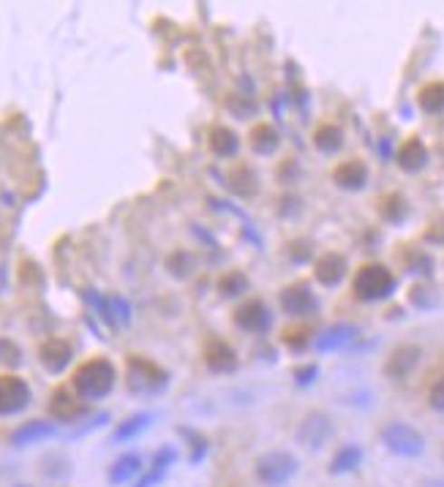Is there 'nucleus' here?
Listing matches in <instances>:
<instances>
[{
    "label": "nucleus",
    "mask_w": 444,
    "mask_h": 487,
    "mask_svg": "<svg viewBox=\"0 0 444 487\" xmlns=\"http://www.w3.org/2000/svg\"><path fill=\"white\" fill-rule=\"evenodd\" d=\"M118 381V370L110 359L104 357H96V359H88L82 362L77 370H74V392L82 397V400H101L112 392Z\"/></svg>",
    "instance_id": "1"
},
{
    "label": "nucleus",
    "mask_w": 444,
    "mask_h": 487,
    "mask_svg": "<svg viewBox=\"0 0 444 487\" xmlns=\"http://www.w3.org/2000/svg\"><path fill=\"white\" fill-rule=\"evenodd\" d=\"M126 378H129L131 392H140V395H153L167 387V370L145 357H129Z\"/></svg>",
    "instance_id": "2"
},
{
    "label": "nucleus",
    "mask_w": 444,
    "mask_h": 487,
    "mask_svg": "<svg viewBox=\"0 0 444 487\" xmlns=\"http://www.w3.org/2000/svg\"><path fill=\"white\" fill-rule=\"evenodd\" d=\"M395 289V278L387 267L381 264H365L354 275V294L360 300H381Z\"/></svg>",
    "instance_id": "3"
},
{
    "label": "nucleus",
    "mask_w": 444,
    "mask_h": 487,
    "mask_svg": "<svg viewBox=\"0 0 444 487\" xmlns=\"http://www.w3.org/2000/svg\"><path fill=\"white\" fill-rule=\"evenodd\" d=\"M256 473H259V479H262L265 484L281 487V484H286V482L297 473V460H294L289 452L275 449V452H267V454L259 457Z\"/></svg>",
    "instance_id": "4"
},
{
    "label": "nucleus",
    "mask_w": 444,
    "mask_h": 487,
    "mask_svg": "<svg viewBox=\"0 0 444 487\" xmlns=\"http://www.w3.org/2000/svg\"><path fill=\"white\" fill-rule=\"evenodd\" d=\"M381 441L387 444L390 452L401 454V457H417L425 446L422 435L409 427V425H401V422H392L381 430Z\"/></svg>",
    "instance_id": "5"
},
{
    "label": "nucleus",
    "mask_w": 444,
    "mask_h": 487,
    "mask_svg": "<svg viewBox=\"0 0 444 487\" xmlns=\"http://www.w3.org/2000/svg\"><path fill=\"white\" fill-rule=\"evenodd\" d=\"M31 403V387L20 376H0V416L20 414Z\"/></svg>",
    "instance_id": "6"
},
{
    "label": "nucleus",
    "mask_w": 444,
    "mask_h": 487,
    "mask_svg": "<svg viewBox=\"0 0 444 487\" xmlns=\"http://www.w3.org/2000/svg\"><path fill=\"white\" fill-rule=\"evenodd\" d=\"M281 308H284L289 316L303 319V316L316 313L319 302H316L314 291H311L305 283H292V286H286V289L281 291Z\"/></svg>",
    "instance_id": "7"
},
{
    "label": "nucleus",
    "mask_w": 444,
    "mask_h": 487,
    "mask_svg": "<svg viewBox=\"0 0 444 487\" xmlns=\"http://www.w3.org/2000/svg\"><path fill=\"white\" fill-rule=\"evenodd\" d=\"M333 435V422L324 414H308L297 427V441L305 449H322Z\"/></svg>",
    "instance_id": "8"
},
{
    "label": "nucleus",
    "mask_w": 444,
    "mask_h": 487,
    "mask_svg": "<svg viewBox=\"0 0 444 487\" xmlns=\"http://www.w3.org/2000/svg\"><path fill=\"white\" fill-rule=\"evenodd\" d=\"M235 321L246 332H265L273 319H270V310H267V305L262 300H248V302H243L237 308Z\"/></svg>",
    "instance_id": "9"
},
{
    "label": "nucleus",
    "mask_w": 444,
    "mask_h": 487,
    "mask_svg": "<svg viewBox=\"0 0 444 487\" xmlns=\"http://www.w3.org/2000/svg\"><path fill=\"white\" fill-rule=\"evenodd\" d=\"M50 411H53V416L61 419V422H74V419H80V416L85 414V403H82L80 395H74V389L61 387V389H55L53 397H50Z\"/></svg>",
    "instance_id": "10"
},
{
    "label": "nucleus",
    "mask_w": 444,
    "mask_h": 487,
    "mask_svg": "<svg viewBox=\"0 0 444 487\" xmlns=\"http://www.w3.org/2000/svg\"><path fill=\"white\" fill-rule=\"evenodd\" d=\"M42 362H44V368L50 370V373H61L69 362H72V357H74V349H72V343L69 340H63V338H50V340H44L42 343Z\"/></svg>",
    "instance_id": "11"
},
{
    "label": "nucleus",
    "mask_w": 444,
    "mask_h": 487,
    "mask_svg": "<svg viewBox=\"0 0 444 487\" xmlns=\"http://www.w3.org/2000/svg\"><path fill=\"white\" fill-rule=\"evenodd\" d=\"M205 362L213 373H229L237 365V357L229 343H224L221 338H210L205 343Z\"/></svg>",
    "instance_id": "12"
},
{
    "label": "nucleus",
    "mask_w": 444,
    "mask_h": 487,
    "mask_svg": "<svg viewBox=\"0 0 444 487\" xmlns=\"http://www.w3.org/2000/svg\"><path fill=\"white\" fill-rule=\"evenodd\" d=\"M343 272H346V262H343V256H338V253H324V256L316 262V281L324 283V286L341 283Z\"/></svg>",
    "instance_id": "13"
},
{
    "label": "nucleus",
    "mask_w": 444,
    "mask_h": 487,
    "mask_svg": "<svg viewBox=\"0 0 444 487\" xmlns=\"http://www.w3.org/2000/svg\"><path fill=\"white\" fill-rule=\"evenodd\" d=\"M208 142H210V150H213L216 156H221V158L235 156V153H237V148H240L237 134H235L232 129H227V126H216V129H210Z\"/></svg>",
    "instance_id": "14"
},
{
    "label": "nucleus",
    "mask_w": 444,
    "mask_h": 487,
    "mask_svg": "<svg viewBox=\"0 0 444 487\" xmlns=\"http://www.w3.org/2000/svg\"><path fill=\"white\" fill-rule=\"evenodd\" d=\"M278 145H281V137H278V131H275L273 126H267V123L254 126V131H251V148H254V153L270 156V153L278 150Z\"/></svg>",
    "instance_id": "15"
},
{
    "label": "nucleus",
    "mask_w": 444,
    "mask_h": 487,
    "mask_svg": "<svg viewBox=\"0 0 444 487\" xmlns=\"http://www.w3.org/2000/svg\"><path fill=\"white\" fill-rule=\"evenodd\" d=\"M428 161V153H425V145L420 139H409L401 150H398V164L406 169V172H417L422 169Z\"/></svg>",
    "instance_id": "16"
},
{
    "label": "nucleus",
    "mask_w": 444,
    "mask_h": 487,
    "mask_svg": "<svg viewBox=\"0 0 444 487\" xmlns=\"http://www.w3.org/2000/svg\"><path fill=\"white\" fill-rule=\"evenodd\" d=\"M53 433H55V425H50V422H28V425H23L20 430L12 433V441H14L17 446H28V444H34V441L50 438Z\"/></svg>",
    "instance_id": "17"
},
{
    "label": "nucleus",
    "mask_w": 444,
    "mask_h": 487,
    "mask_svg": "<svg viewBox=\"0 0 444 487\" xmlns=\"http://www.w3.org/2000/svg\"><path fill=\"white\" fill-rule=\"evenodd\" d=\"M175 463V452L172 449H161L156 457H153V465H150V471L140 479V484L137 487H153V484H159L164 476H167V471H169V465Z\"/></svg>",
    "instance_id": "18"
},
{
    "label": "nucleus",
    "mask_w": 444,
    "mask_h": 487,
    "mask_svg": "<svg viewBox=\"0 0 444 487\" xmlns=\"http://www.w3.org/2000/svg\"><path fill=\"white\" fill-rule=\"evenodd\" d=\"M365 177H368V172L360 161H346L335 169V183L343 188H362Z\"/></svg>",
    "instance_id": "19"
},
{
    "label": "nucleus",
    "mask_w": 444,
    "mask_h": 487,
    "mask_svg": "<svg viewBox=\"0 0 444 487\" xmlns=\"http://www.w3.org/2000/svg\"><path fill=\"white\" fill-rule=\"evenodd\" d=\"M354 327H349V324H338V327H330L324 335H319V340H316V346H319V351H333V349H341V346H346L352 338H354Z\"/></svg>",
    "instance_id": "20"
},
{
    "label": "nucleus",
    "mask_w": 444,
    "mask_h": 487,
    "mask_svg": "<svg viewBox=\"0 0 444 487\" xmlns=\"http://www.w3.org/2000/svg\"><path fill=\"white\" fill-rule=\"evenodd\" d=\"M417 357H420V351L414 349V346H401L392 357H390V365H387V373H392V376H406L411 368H414V362H417Z\"/></svg>",
    "instance_id": "21"
},
{
    "label": "nucleus",
    "mask_w": 444,
    "mask_h": 487,
    "mask_svg": "<svg viewBox=\"0 0 444 487\" xmlns=\"http://www.w3.org/2000/svg\"><path fill=\"white\" fill-rule=\"evenodd\" d=\"M140 468H142V460H140L137 454H123V457L112 465L110 482H112V484H123V482H129L131 476H137Z\"/></svg>",
    "instance_id": "22"
},
{
    "label": "nucleus",
    "mask_w": 444,
    "mask_h": 487,
    "mask_svg": "<svg viewBox=\"0 0 444 487\" xmlns=\"http://www.w3.org/2000/svg\"><path fill=\"white\" fill-rule=\"evenodd\" d=\"M99 308L104 310V319L110 324H126L129 321V302L123 297H107L99 302Z\"/></svg>",
    "instance_id": "23"
},
{
    "label": "nucleus",
    "mask_w": 444,
    "mask_h": 487,
    "mask_svg": "<svg viewBox=\"0 0 444 487\" xmlns=\"http://www.w3.org/2000/svg\"><path fill=\"white\" fill-rule=\"evenodd\" d=\"M420 107L430 115L441 112L444 110V85L441 82H433V85H425L420 91Z\"/></svg>",
    "instance_id": "24"
},
{
    "label": "nucleus",
    "mask_w": 444,
    "mask_h": 487,
    "mask_svg": "<svg viewBox=\"0 0 444 487\" xmlns=\"http://www.w3.org/2000/svg\"><path fill=\"white\" fill-rule=\"evenodd\" d=\"M362 460V452L357 446H343L335 457H333V465L330 471L333 473H346V471H354Z\"/></svg>",
    "instance_id": "25"
},
{
    "label": "nucleus",
    "mask_w": 444,
    "mask_h": 487,
    "mask_svg": "<svg viewBox=\"0 0 444 487\" xmlns=\"http://www.w3.org/2000/svg\"><path fill=\"white\" fill-rule=\"evenodd\" d=\"M314 142H316V148H319L322 153H335V150L341 148V142H343V134H341V129H335V126H322V129L314 134Z\"/></svg>",
    "instance_id": "26"
},
{
    "label": "nucleus",
    "mask_w": 444,
    "mask_h": 487,
    "mask_svg": "<svg viewBox=\"0 0 444 487\" xmlns=\"http://www.w3.org/2000/svg\"><path fill=\"white\" fill-rule=\"evenodd\" d=\"M148 422H150L148 414H134V416H129V419L118 427L115 438H118V441H129V438H134L137 433H142V430L148 427Z\"/></svg>",
    "instance_id": "27"
},
{
    "label": "nucleus",
    "mask_w": 444,
    "mask_h": 487,
    "mask_svg": "<svg viewBox=\"0 0 444 487\" xmlns=\"http://www.w3.org/2000/svg\"><path fill=\"white\" fill-rule=\"evenodd\" d=\"M246 286H248V281H246V275H240V272H232V275L221 278V283H218V289H221L227 297H235V294H240Z\"/></svg>",
    "instance_id": "28"
},
{
    "label": "nucleus",
    "mask_w": 444,
    "mask_h": 487,
    "mask_svg": "<svg viewBox=\"0 0 444 487\" xmlns=\"http://www.w3.org/2000/svg\"><path fill=\"white\" fill-rule=\"evenodd\" d=\"M0 362L20 365V349L12 340H6V338H0Z\"/></svg>",
    "instance_id": "29"
},
{
    "label": "nucleus",
    "mask_w": 444,
    "mask_h": 487,
    "mask_svg": "<svg viewBox=\"0 0 444 487\" xmlns=\"http://www.w3.org/2000/svg\"><path fill=\"white\" fill-rule=\"evenodd\" d=\"M428 400H430V406H433L436 411H444V376H441V378L430 387Z\"/></svg>",
    "instance_id": "30"
},
{
    "label": "nucleus",
    "mask_w": 444,
    "mask_h": 487,
    "mask_svg": "<svg viewBox=\"0 0 444 487\" xmlns=\"http://www.w3.org/2000/svg\"><path fill=\"white\" fill-rule=\"evenodd\" d=\"M316 376V368H305V370H297V381L300 384H308L311 378Z\"/></svg>",
    "instance_id": "31"
},
{
    "label": "nucleus",
    "mask_w": 444,
    "mask_h": 487,
    "mask_svg": "<svg viewBox=\"0 0 444 487\" xmlns=\"http://www.w3.org/2000/svg\"><path fill=\"white\" fill-rule=\"evenodd\" d=\"M425 487H444V482H441V479H433V482H428Z\"/></svg>",
    "instance_id": "32"
}]
</instances>
